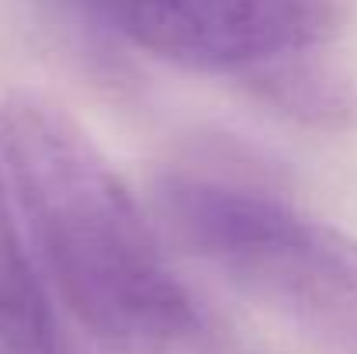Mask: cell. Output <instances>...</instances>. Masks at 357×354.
I'll return each mask as SVG.
<instances>
[{
    "instance_id": "5b68a950",
    "label": "cell",
    "mask_w": 357,
    "mask_h": 354,
    "mask_svg": "<svg viewBox=\"0 0 357 354\" xmlns=\"http://www.w3.org/2000/svg\"><path fill=\"white\" fill-rule=\"evenodd\" d=\"M0 354H70L45 285L17 236L0 174Z\"/></svg>"
},
{
    "instance_id": "3957f363",
    "label": "cell",
    "mask_w": 357,
    "mask_h": 354,
    "mask_svg": "<svg viewBox=\"0 0 357 354\" xmlns=\"http://www.w3.org/2000/svg\"><path fill=\"white\" fill-rule=\"evenodd\" d=\"M128 45L202 73H250L312 52L337 24L333 0H84Z\"/></svg>"
},
{
    "instance_id": "7a4b0ae2",
    "label": "cell",
    "mask_w": 357,
    "mask_h": 354,
    "mask_svg": "<svg viewBox=\"0 0 357 354\" xmlns=\"http://www.w3.org/2000/svg\"><path fill=\"white\" fill-rule=\"evenodd\" d=\"M160 209L177 239L239 295L326 354H357V239L288 202L212 177H170Z\"/></svg>"
},
{
    "instance_id": "277c9868",
    "label": "cell",
    "mask_w": 357,
    "mask_h": 354,
    "mask_svg": "<svg viewBox=\"0 0 357 354\" xmlns=\"http://www.w3.org/2000/svg\"><path fill=\"white\" fill-rule=\"evenodd\" d=\"M239 80L260 105L298 125L326 132H344L357 125V84L309 52L281 56L243 73Z\"/></svg>"
},
{
    "instance_id": "6da1fadb",
    "label": "cell",
    "mask_w": 357,
    "mask_h": 354,
    "mask_svg": "<svg viewBox=\"0 0 357 354\" xmlns=\"http://www.w3.org/2000/svg\"><path fill=\"white\" fill-rule=\"evenodd\" d=\"M0 153L52 288L101 351L239 354L66 108L14 91L0 105Z\"/></svg>"
}]
</instances>
